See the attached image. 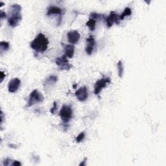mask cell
I'll use <instances>...</instances> for the list:
<instances>
[{
	"label": "cell",
	"instance_id": "12",
	"mask_svg": "<svg viewBox=\"0 0 166 166\" xmlns=\"http://www.w3.org/2000/svg\"><path fill=\"white\" fill-rule=\"evenodd\" d=\"M62 9L60 7H56V6H53L51 5L50 7H49L47 8V16H50L51 15L54 14H57L59 15V16H62Z\"/></svg>",
	"mask_w": 166,
	"mask_h": 166
},
{
	"label": "cell",
	"instance_id": "11",
	"mask_svg": "<svg viewBox=\"0 0 166 166\" xmlns=\"http://www.w3.org/2000/svg\"><path fill=\"white\" fill-rule=\"evenodd\" d=\"M67 36L68 42H69L70 44L74 45L79 41L81 35L77 31L72 30L67 33Z\"/></svg>",
	"mask_w": 166,
	"mask_h": 166
},
{
	"label": "cell",
	"instance_id": "10",
	"mask_svg": "<svg viewBox=\"0 0 166 166\" xmlns=\"http://www.w3.org/2000/svg\"><path fill=\"white\" fill-rule=\"evenodd\" d=\"M21 84V81L18 78H14L11 80L8 84V90L10 93H15L19 89Z\"/></svg>",
	"mask_w": 166,
	"mask_h": 166
},
{
	"label": "cell",
	"instance_id": "23",
	"mask_svg": "<svg viewBox=\"0 0 166 166\" xmlns=\"http://www.w3.org/2000/svg\"><path fill=\"white\" fill-rule=\"evenodd\" d=\"M21 165H22V163L17 160H13V162L12 163V165H14V166H19Z\"/></svg>",
	"mask_w": 166,
	"mask_h": 166
},
{
	"label": "cell",
	"instance_id": "25",
	"mask_svg": "<svg viewBox=\"0 0 166 166\" xmlns=\"http://www.w3.org/2000/svg\"><path fill=\"white\" fill-rule=\"evenodd\" d=\"M0 75H1V83L3 82L4 78L5 77V74L3 72H1V73H0Z\"/></svg>",
	"mask_w": 166,
	"mask_h": 166
},
{
	"label": "cell",
	"instance_id": "6",
	"mask_svg": "<svg viewBox=\"0 0 166 166\" xmlns=\"http://www.w3.org/2000/svg\"><path fill=\"white\" fill-rule=\"evenodd\" d=\"M55 62L62 70H70L72 67H73V66L69 63L67 58L65 55L60 57H57Z\"/></svg>",
	"mask_w": 166,
	"mask_h": 166
},
{
	"label": "cell",
	"instance_id": "5",
	"mask_svg": "<svg viewBox=\"0 0 166 166\" xmlns=\"http://www.w3.org/2000/svg\"><path fill=\"white\" fill-rule=\"evenodd\" d=\"M111 83L110 77H103L101 79L97 80L94 86V94L96 95H99L102 90Z\"/></svg>",
	"mask_w": 166,
	"mask_h": 166
},
{
	"label": "cell",
	"instance_id": "27",
	"mask_svg": "<svg viewBox=\"0 0 166 166\" xmlns=\"http://www.w3.org/2000/svg\"><path fill=\"white\" fill-rule=\"evenodd\" d=\"M3 4H4V3H3V2H1V7H2V6H3Z\"/></svg>",
	"mask_w": 166,
	"mask_h": 166
},
{
	"label": "cell",
	"instance_id": "18",
	"mask_svg": "<svg viewBox=\"0 0 166 166\" xmlns=\"http://www.w3.org/2000/svg\"><path fill=\"white\" fill-rule=\"evenodd\" d=\"M9 47H10V45L8 42L2 41L0 42V51H1V53L7 51V50H8Z\"/></svg>",
	"mask_w": 166,
	"mask_h": 166
},
{
	"label": "cell",
	"instance_id": "21",
	"mask_svg": "<svg viewBox=\"0 0 166 166\" xmlns=\"http://www.w3.org/2000/svg\"><path fill=\"white\" fill-rule=\"evenodd\" d=\"M56 109H57V103H56V101H54L53 102V107H52V108L50 110V112L52 114H55Z\"/></svg>",
	"mask_w": 166,
	"mask_h": 166
},
{
	"label": "cell",
	"instance_id": "20",
	"mask_svg": "<svg viewBox=\"0 0 166 166\" xmlns=\"http://www.w3.org/2000/svg\"><path fill=\"white\" fill-rule=\"evenodd\" d=\"M84 138H85V132H81L79 135L77 136V137L75 139L76 142L77 143H80V142H83L84 140Z\"/></svg>",
	"mask_w": 166,
	"mask_h": 166
},
{
	"label": "cell",
	"instance_id": "3",
	"mask_svg": "<svg viewBox=\"0 0 166 166\" xmlns=\"http://www.w3.org/2000/svg\"><path fill=\"white\" fill-rule=\"evenodd\" d=\"M44 100V95L39 92L38 90H34L30 94V95L29 97L28 101L27 103V107H31L33 105L35 104L38 103H42Z\"/></svg>",
	"mask_w": 166,
	"mask_h": 166
},
{
	"label": "cell",
	"instance_id": "13",
	"mask_svg": "<svg viewBox=\"0 0 166 166\" xmlns=\"http://www.w3.org/2000/svg\"><path fill=\"white\" fill-rule=\"evenodd\" d=\"M58 81V77L56 75H50L47 78H46V80L44 82V86L46 88H48L49 86H51L54 85Z\"/></svg>",
	"mask_w": 166,
	"mask_h": 166
},
{
	"label": "cell",
	"instance_id": "8",
	"mask_svg": "<svg viewBox=\"0 0 166 166\" xmlns=\"http://www.w3.org/2000/svg\"><path fill=\"white\" fill-rule=\"evenodd\" d=\"M96 46L95 40L94 36L90 35L86 38V45L85 47V51L87 55H91L94 50V49Z\"/></svg>",
	"mask_w": 166,
	"mask_h": 166
},
{
	"label": "cell",
	"instance_id": "9",
	"mask_svg": "<svg viewBox=\"0 0 166 166\" xmlns=\"http://www.w3.org/2000/svg\"><path fill=\"white\" fill-rule=\"evenodd\" d=\"M75 94L77 99L81 102L85 101L88 97V92L87 88L86 86L81 87L75 92Z\"/></svg>",
	"mask_w": 166,
	"mask_h": 166
},
{
	"label": "cell",
	"instance_id": "26",
	"mask_svg": "<svg viewBox=\"0 0 166 166\" xmlns=\"http://www.w3.org/2000/svg\"><path fill=\"white\" fill-rule=\"evenodd\" d=\"M86 160H87V158H84V160L79 164V165L80 166H83V165H86Z\"/></svg>",
	"mask_w": 166,
	"mask_h": 166
},
{
	"label": "cell",
	"instance_id": "2",
	"mask_svg": "<svg viewBox=\"0 0 166 166\" xmlns=\"http://www.w3.org/2000/svg\"><path fill=\"white\" fill-rule=\"evenodd\" d=\"M48 38L42 33H39L31 42V47L38 53H44L47 50Z\"/></svg>",
	"mask_w": 166,
	"mask_h": 166
},
{
	"label": "cell",
	"instance_id": "17",
	"mask_svg": "<svg viewBox=\"0 0 166 166\" xmlns=\"http://www.w3.org/2000/svg\"><path fill=\"white\" fill-rule=\"evenodd\" d=\"M117 67H118V75L120 78H121L123 75L124 73V67L123 64L121 61H119L118 64H117Z\"/></svg>",
	"mask_w": 166,
	"mask_h": 166
},
{
	"label": "cell",
	"instance_id": "24",
	"mask_svg": "<svg viewBox=\"0 0 166 166\" xmlns=\"http://www.w3.org/2000/svg\"><path fill=\"white\" fill-rule=\"evenodd\" d=\"M0 13H1V15H0V16H1V19H3L4 18H6L7 17V14L5 13V12H4L3 11H2V10L1 12H0Z\"/></svg>",
	"mask_w": 166,
	"mask_h": 166
},
{
	"label": "cell",
	"instance_id": "15",
	"mask_svg": "<svg viewBox=\"0 0 166 166\" xmlns=\"http://www.w3.org/2000/svg\"><path fill=\"white\" fill-rule=\"evenodd\" d=\"M96 22L97 20H95V19L90 18L89 20L87 21V22L86 23V25L90 29V31H94L95 29V27H96Z\"/></svg>",
	"mask_w": 166,
	"mask_h": 166
},
{
	"label": "cell",
	"instance_id": "14",
	"mask_svg": "<svg viewBox=\"0 0 166 166\" xmlns=\"http://www.w3.org/2000/svg\"><path fill=\"white\" fill-rule=\"evenodd\" d=\"M65 55L67 58H72L75 53V46L73 44H67L64 46Z\"/></svg>",
	"mask_w": 166,
	"mask_h": 166
},
{
	"label": "cell",
	"instance_id": "4",
	"mask_svg": "<svg viewBox=\"0 0 166 166\" xmlns=\"http://www.w3.org/2000/svg\"><path fill=\"white\" fill-rule=\"evenodd\" d=\"M59 115L64 123H67L72 118L73 110L69 105L64 104L59 112Z\"/></svg>",
	"mask_w": 166,
	"mask_h": 166
},
{
	"label": "cell",
	"instance_id": "7",
	"mask_svg": "<svg viewBox=\"0 0 166 166\" xmlns=\"http://www.w3.org/2000/svg\"><path fill=\"white\" fill-rule=\"evenodd\" d=\"M106 26L108 28H110L112 25L115 23L117 25L120 24V15L117 14L115 11H111L110 14L107 16L105 19Z\"/></svg>",
	"mask_w": 166,
	"mask_h": 166
},
{
	"label": "cell",
	"instance_id": "16",
	"mask_svg": "<svg viewBox=\"0 0 166 166\" xmlns=\"http://www.w3.org/2000/svg\"><path fill=\"white\" fill-rule=\"evenodd\" d=\"M131 14H132V10H131V8H129V7H126L124 9L123 12L120 15V21L121 20H123V19L125 17L131 16Z\"/></svg>",
	"mask_w": 166,
	"mask_h": 166
},
{
	"label": "cell",
	"instance_id": "1",
	"mask_svg": "<svg viewBox=\"0 0 166 166\" xmlns=\"http://www.w3.org/2000/svg\"><path fill=\"white\" fill-rule=\"evenodd\" d=\"M22 19V6L19 4H13L9 7L8 14V24L10 27H17Z\"/></svg>",
	"mask_w": 166,
	"mask_h": 166
},
{
	"label": "cell",
	"instance_id": "22",
	"mask_svg": "<svg viewBox=\"0 0 166 166\" xmlns=\"http://www.w3.org/2000/svg\"><path fill=\"white\" fill-rule=\"evenodd\" d=\"M13 160H12L10 158H6L4 161H3V165H9L10 164L12 165Z\"/></svg>",
	"mask_w": 166,
	"mask_h": 166
},
{
	"label": "cell",
	"instance_id": "19",
	"mask_svg": "<svg viewBox=\"0 0 166 166\" xmlns=\"http://www.w3.org/2000/svg\"><path fill=\"white\" fill-rule=\"evenodd\" d=\"M90 18H93L95 19V20L97 19H106V16L104 14H98V13H91L90 14Z\"/></svg>",
	"mask_w": 166,
	"mask_h": 166
}]
</instances>
